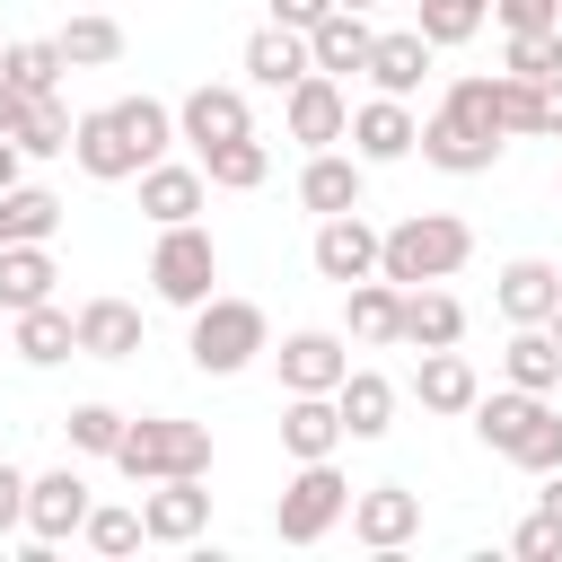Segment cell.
<instances>
[{
	"label": "cell",
	"mask_w": 562,
	"mask_h": 562,
	"mask_svg": "<svg viewBox=\"0 0 562 562\" xmlns=\"http://www.w3.org/2000/svg\"><path fill=\"white\" fill-rule=\"evenodd\" d=\"M465 413H474V439H483L492 457H509V465H527V474H553V465H562V413H553V395L501 386V395H474Z\"/></svg>",
	"instance_id": "cell-1"
},
{
	"label": "cell",
	"mask_w": 562,
	"mask_h": 562,
	"mask_svg": "<svg viewBox=\"0 0 562 562\" xmlns=\"http://www.w3.org/2000/svg\"><path fill=\"white\" fill-rule=\"evenodd\" d=\"M465 255H474V228H465L457 211H413V220L378 228V272H386L395 290H413V281H448Z\"/></svg>",
	"instance_id": "cell-2"
},
{
	"label": "cell",
	"mask_w": 562,
	"mask_h": 562,
	"mask_svg": "<svg viewBox=\"0 0 562 562\" xmlns=\"http://www.w3.org/2000/svg\"><path fill=\"white\" fill-rule=\"evenodd\" d=\"M184 351H193V369L202 378H237L255 351H272V316L255 307V299H202L193 307V334H184Z\"/></svg>",
	"instance_id": "cell-3"
},
{
	"label": "cell",
	"mask_w": 562,
	"mask_h": 562,
	"mask_svg": "<svg viewBox=\"0 0 562 562\" xmlns=\"http://www.w3.org/2000/svg\"><path fill=\"white\" fill-rule=\"evenodd\" d=\"M114 465H123L132 483L211 474V430H202V422H176V413H140V422H123V439H114Z\"/></svg>",
	"instance_id": "cell-4"
},
{
	"label": "cell",
	"mask_w": 562,
	"mask_h": 562,
	"mask_svg": "<svg viewBox=\"0 0 562 562\" xmlns=\"http://www.w3.org/2000/svg\"><path fill=\"white\" fill-rule=\"evenodd\" d=\"M342 509H351L342 465H334V457H307V465L281 483V501H272V536H281V544H325V536L342 527Z\"/></svg>",
	"instance_id": "cell-5"
},
{
	"label": "cell",
	"mask_w": 562,
	"mask_h": 562,
	"mask_svg": "<svg viewBox=\"0 0 562 562\" xmlns=\"http://www.w3.org/2000/svg\"><path fill=\"white\" fill-rule=\"evenodd\" d=\"M211 281H220V246H211V228H202V220L158 228V246H149V290H158L167 307H202Z\"/></svg>",
	"instance_id": "cell-6"
},
{
	"label": "cell",
	"mask_w": 562,
	"mask_h": 562,
	"mask_svg": "<svg viewBox=\"0 0 562 562\" xmlns=\"http://www.w3.org/2000/svg\"><path fill=\"white\" fill-rule=\"evenodd\" d=\"M88 483H79V465H53V474H26V544H35V562L53 553V544H70L79 527H88Z\"/></svg>",
	"instance_id": "cell-7"
},
{
	"label": "cell",
	"mask_w": 562,
	"mask_h": 562,
	"mask_svg": "<svg viewBox=\"0 0 562 562\" xmlns=\"http://www.w3.org/2000/svg\"><path fill=\"white\" fill-rule=\"evenodd\" d=\"M413 149H422V158H430V167H439V176H492V167H501V149H509V140H501V132H483V123H465V114H448V105H439V114H422V132H413Z\"/></svg>",
	"instance_id": "cell-8"
},
{
	"label": "cell",
	"mask_w": 562,
	"mask_h": 562,
	"mask_svg": "<svg viewBox=\"0 0 562 562\" xmlns=\"http://www.w3.org/2000/svg\"><path fill=\"white\" fill-rule=\"evenodd\" d=\"M351 536L369 544V553H404L413 536H422V492L413 483H369V492H351Z\"/></svg>",
	"instance_id": "cell-9"
},
{
	"label": "cell",
	"mask_w": 562,
	"mask_h": 562,
	"mask_svg": "<svg viewBox=\"0 0 562 562\" xmlns=\"http://www.w3.org/2000/svg\"><path fill=\"white\" fill-rule=\"evenodd\" d=\"M281 123H290V140H299V149H334V140H342V123H351L342 79H325V70L290 79V88H281Z\"/></svg>",
	"instance_id": "cell-10"
},
{
	"label": "cell",
	"mask_w": 562,
	"mask_h": 562,
	"mask_svg": "<svg viewBox=\"0 0 562 562\" xmlns=\"http://www.w3.org/2000/svg\"><path fill=\"white\" fill-rule=\"evenodd\" d=\"M202 527H211V492H202V474L140 483V536H149V544H193Z\"/></svg>",
	"instance_id": "cell-11"
},
{
	"label": "cell",
	"mask_w": 562,
	"mask_h": 562,
	"mask_svg": "<svg viewBox=\"0 0 562 562\" xmlns=\"http://www.w3.org/2000/svg\"><path fill=\"white\" fill-rule=\"evenodd\" d=\"M272 360H281V386H290V395H334L342 369H351V342L325 334V325H299V334H281Z\"/></svg>",
	"instance_id": "cell-12"
},
{
	"label": "cell",
	"mask_w": 562,
	"mask_h": 562,
	"mask_svg": "<svg viewBox=\"0 0 562 562\" xmlns=\"http://www.w3.org/2000/svg\"><path fill=\"white\" fill-rule=\"evenodd\" d=\"M413 105L404 97H369V105H351V123H342V140H351V158L360 167H395V158H413Z\"/></svg>",
	"instance_id": "cell-13"
},
{
	"label": "cell",
	"mask_w": 562,
	"mask_h": 562,
	"mask_svg": "<svg viewBox=\"0 0 562 562\" xmlns=\"http://www.w3.org/2000/svg\"><path fill=\"white\" fill-rule=\"evenodd\" d=\"M70 158H79V176H97V184H123V176H140L149 158H140V140L114 123V105H97V114H79L70 123Z\"/></svg>",
	"instance_id": "cell-14"
},
{
	"label": "cell",
	"mask_w": 562,
	"mask_h": 562,
	"mask_svg": "<svg viewBox=\"0 0 562 562\" xmlns=\"http://www.w3.org/2000/svg\"><path fill=\"white\" fill-rule=\"evenodd\" d=\"M316 272L334 281V290H351V281H369L378 272V228L360 220V211H334V220H316Z\"/></svg>",
	"instance_id": "cell-15"
},
{
	"label": "cell",
	"mask_w": 562,
	"mask_h": 562,
	"mask_svg": "<svg viewBox=\"0 0 562 562\" xmlns=\"http://www.w3.org/2000/svg\"><path fill=\"white\" fill-rule=\"evenodd\" d=\"M369 44H378L369 9H325V18L307 26V70H325V79H342V70H369Z\"/></svg>",
	"instance_id": "cell-16"
},
{
	"label": "cell",
	"mask_w": 562,
	"mask_h": 562,
	"mask_svg": "<svg viewBox=\"0 0 562 562\" xmlns=\"http://www.w3.org/2000/svg\"><path fill=\"white\" fill-rule=\"evenodd\" d=\"M237 132H255V114H246V88H193L184 105H176V140H193V149H211V140H237Z\"/></svg>",
	"instance_id": "cell-17"
},
{
	"label": "cell",
	"mask_w": 562,
	"mask_h": 562,
	"mask_svg": "<svg viewBox=\"0 0 562 562\" xmlns=\"http://www.w3.org/2000/svg\"><path fill=\"white\" fill-rule=\"evenodd\" d=\"M492 299H501V316H509V325H544V316H553V299H562V263L518 255V263H501Z\"/></svg>",
	"instance_id": "cell-18"
},
{
	"label": "cell",
	"mask_w": 562,
	"mask_h": 562,
	"mask_svg": "<svg viewBox=\"0 0 562 562\" xmlns=\"http://www.w3.org/2000/svg\"><path fill=\"white\" fill-rule=\"evenodd\" d=\"M70 334H79V360H132L140 351V307L132 299H88V307H70Z\"/></svg>",
	"instance_id": "cell-19"
},
{
	"label": "cell",
	"mask_w": 562,
	"mask_h": 562,
	"mask_svg": "<svg viewBox=\"0 0 562 562\" xmlns=\"http://www.w3.org/2000/svg\"><path fill=\"white\" fill-rule=\"evenodd\" d=\"M334 413H342V439H386L395 430V378L386 369H342Z\"/></svg>",
	"instance_id": "cell-20"
},
{
	"label": "cell",
	"mask_w": 562,
	"mask_h": 562,
	"mask_svg": "<svg viewBox=\"0 0 562 562\" xmlns=\"http://www.w3.org/2000/svg\"><path fill=\"white\" fill-rule=\"evenodd\" d=\"M360 184H369V167H360V158H342V149H307V167H299V202H307L316 220L360 211Z\"/></svg>",
	"instance_id": "cell-21"
},
{
	"label": "cell",
	"mask_w": 562,
	"mask_h": 562,
	"mask_svg": "<svg viewBox=\"0 0 562 562\" xmlns=\"http://www.w3.org/2000/svg\"><path fill=\"white\" fill-rule=\"evenodd\" d=\"M342 299H351V307H342V316H351V342H369V351H386V342H404V290H395L386 272H369V281H351Z\"/></svg>",
	"instance_id": "cell-22"
},
{
	"label": "cell",
	"mask_w": 562,
	"mask_h": 562,
	"mask_svg": "<svg viewBox=\"0 0 562 562\" xmlns=\"http://www.w3.org/2000/svg\"><path fill=\"white\" fill-rule=\"evenodd\" d=\"M246 79H255V88H272V97H281L290 79H307V35H299V26H281V18H272V26H255V35H246Z\"/></svg>",
	"instance_id": "cell-23"
},
{
	"label": "cell",
	"mask_w": 562,
	"mask_h": 562,
	"mask_svg": "<svg viewBox=\"0 0 562 562\" xmlns=\"http://www.w3.org/2000/svg\"><path fill=\"white\" fill-rule=\"evenodd\" d=\"M369 79H378V97H413V88L430 79V35H422V26L378 35V44H369Z\"/></svg>",
	"instance_id": "cell-24"
},
{
	"label": "cell",
	"mask_w": 562,
	"mask_h": 562,
	"mask_svg": "<svg viewBox=\"0 0 562 562\" xmlns=\"http://www.w3.org/2000/svg\"><path fill=\"white\" fill-rule=\"evenodd\" d=\"M202 193H211V184H202V167H176V158H149V167H140V211H149L158 228L193 220V211H202Z\"/></svg>",
	"instance_id": "cell-25"
},
{
	"label": "cell",
	"mask_w": 562,
	"mask_h": 562,
	"mask_svg": "<svg viewBox=\"0 0 562 562\" xmlns=\"http://www.w3.org/2000/svg\"><path fill=\"white\" fill-rule=\"evenodd\" d=\"M404 342H413V351H448V342H465V307H457L439 281H413V290H404Z\"/></svg>",
	"instance_id": "cell-26"
},
{
	"label": "cell",
	"mask_w": 562,
	"mask_h": 562,
	"mask_svg": "<svg viewBox=\"0 0 562 562\" xmlns=\"http://www.w3.org/2000/svg\"><path fill=\"white\" fill-rule=\"evenodd\" d=\"M9 342H18V360H26V369H53V360H70V351H79L70 307H53V299L18 307V316H9Z\"/></svg>",
	"instance_id": "cell-27"
},
{
	"label": "cell",
	"mask_w": 562,
	"mask_h": 562,
	"mask_svg": "<svg viewBox=\"0 0 562 562\" xmlns=\"http://www.w3.org/2000/svg\"><path fill=\"white\" fill-rule=\"evenodd\" d=\"M413 395H422V413H465V404L483 395V378H474V360L448 342V351H422V369H413Z\"/></svg>",
	"instance_id": "cell-28"
},
{
	"label": "cell",
	"mask_w": 562,
	"mask_h": 562,
	"mask_svg": "<svg viewBox=\"0 0 562 562\" xmlns=\"http://www.w3.org/2000/svg\"><path fill=\"white\" fill-rule=\"evenodd\" d=\"M193 167H202V184H220V193H255V184L272 176V149H263L255 132H237V140L193 149Z\"/></svg>",
	"instance_id": "cell-29"
},
{
	"label": "cell",
	"mask_w": 562,
	"mask_h": 562,
	"mask_svg": "<svg viewBox=\"0 0 562 562\" xmlns=\"http://www.w3.org/2000/svg\"><path fill=\"white\" fill-rule=\"evenodd\" d=\"M281 448L307 465V457H334L342 448V413H334V395H290L281 404Z\"/></svg>",
	"instance_id": "cell-30"
},
{
	"label": "cell",
	"mask_w": 562,
	"mask_h": 562,
	"mask_svg": "<svg viewBox=\"0 0 562 562\" xmlns=\"http://www.w3.org/2000/svg\"><path fill=\"white\" fill-rule=\"evenodd\" d=\"M53 228H61V193H44V184H9L0 193V237L9 246H53Z\"/></svg>",
	"instance_id": "cell-31"
},
{
	"label": "cell",
	"mask_w": 562,
	"mask_h": 562,
	"mask_svg": "<svg viewBox=\"0 0 562 562\" xmlns=\"http://www.w3.org/2000/svg\"><path fill=\"white\" fill-rule=\"evenodd\" d=\"M53 246H0V316H18V307H35V299H53Z\"/></svg>",
	"instance_id": "cell-32"
},
{
	"label": "cell",
	"mask_w": 562,
	"mask_h": 562,
	"mask_svg": "<svg viewBox=\"0 0 562 562\" xmlns=\"http://www.w3.org/2000/svg\"><path fill=\"white\" fill-rule=\"evenodd\" d=\"M70 123H79V114L44 88V97H26V114H18V132H9V140H18L26 158H70Z\"/></svg>",
	"instance_id": "cell-33"
},
{
	"label": "cell",
	"mask_w": 562,
	"mask_h": 562,
	"mask_svg": "<svg viewBox=\"0 0 562 562\" xmlns=\"http://www.w3.org/2000/svg\"><path fill=\"white\" fill-rule=\"evenodd\" d=\"M501 369H509V386H536V395H553V386H562V351H553V334H544V325H518V334H509V351H501Z\"/></svg>",
	"instance_id": "cell-34"
},
{
	"label": "cell",
	"mask_w": 562,
	"mask_h": 562,
	"mask_svg": "<svg viewBox=\"0 0 562 562\" xmlns=\"http://www.w3.org/2000/svg\"><path fill=\"white\" fill-rule=\"evenodd\" d=\"M61 44L53 35H35V44H0V79L18 88V97H44V88H61Z\"/></svg>",
	"instance_id": "cell-35"
},
{
	"label": "cell",
	"mask_w": 562,
	"mask_h": 562,
	"mask_svg": "<svg viewBox=\"0 0 562 562\" xmlns=\"http://www.w3.org/2000/svg\"><path fill=\"white\" fill-rule=\"evenodd\" d=\"M53 44H61V61H70V70H105V61H114V53H123V26H114V18H97V9H88V18H70V26H61V35H53Z\"/></svg>",
	"instance_id": "cell-36"
},
{
	"label": "cell",
	"mask_w": 562,
	"mask_h": 562,
	"mask_svg": "<svg viewBox=\"0 0 562 562\" xmlns=\"http://www.w3.org/2000/svg\"><path fill=\"white\" fill-rule=\"evenodd\" d=\"M483 18H492V0H422V35H430V53H448V44H465V35H483Z\"/></svg>",
	"instance_id": "cell-37"
},
{
	"label": "cell",
	"mask_w": 562,
	"mask_h": 562,
	"mask_svg": "<svg viewBox=\"0 0 562 562\" xmlns=\"http://www.w3.org/2000/svg\"><path fill=\"white\" fill-rule=\"evenodd\" d=\"M114 123L140 140V158H167V140H176V114L158 97H114Z\"/></svg>",
	"instance_id": "cell-38"
},
{
	"label": "cell",
	"mask_w": 562,
	"mask_h": 562,
	"mask_svg": "<svg viewBox=\"0 0 562 562\" xmlns=\"http://www.w3.org/2000/svg\"><path fill=\"white\" fill-rule=\"evenodd\" d=\"M123 422H132V413H114V404H70V413H61V430H70V448H79V457H114Z\"/></svg>",
	"instance_id": "cell-39"
},
{
	"label": "cell",
	"mask_w": 562,
	"mask_h": 562,
	"mask_svg": "<svg viewBox=\"0 0 562 562\" xmlns=\"http://www.w3.org/2000/svg\"><path fill=\"white\" fill-rule=\"evenodd\" d=\"M492 123H501V140H536V79H492Z\"/></svg>",
	"instance_id": "cell-40"
},
{
	"label": "cell",
	"mask_w": 562,
	"mask_h": 562,
	"mask_svg": "<svg viewBox=\"0 0 562 562\" xmlns=\"http://www.w3.org/2000/svg\"><path fill=\"white\" fill-rule=\"evenodd\" d=\"M501 61H509V79H553V70H562V26L509 35V44H501Z\"/></svg>",
	"instance_id": "cell-41"
},
{
	"label": "cell",
	"mask_w": 562,
	"mask_h": 562,
	"mask_svg": "<svg viewBox=\"0 0 562 562\" xmlns=\"http://www.w3.org/2000/svg\"><path fill=\"white\" fill-rule=\"evenodd\" d=\"M88 553H140L149 536H140V509H88Z\"/></svg>",
	"instance_id": "cell-42"
},
{
	"label": "cell",
	"mask_w": 562,
	"mask_h": 562,
	"mask_svg": "<svg viewBox=\"0 0 562 562\" xmlns=\"http://www.w3.org/2000/svg\"><path fill=\"white\" fill-rule=\"evenodd\" d=\"M509 553H518V562H562V527L536 509V518H518V527H509Z\"/></svg>",
	"instance_id": "cell-43"
},
{
	"label": "cell",
	"mask_w": 562,
	"mask_h": 562,
	"mask_svg": "<svg viewBox=\"0 0 562 562\" xmlns=\"http://www.w3.org/2000/svg\"><path fill=\"white\" fill-rule=\"evenodd\" d=\"M501 35H536V26H562V0H492Z\"/></svg>",
	"instance_id": "cell-44"
},
{
	"label": "cell",
	"mask_w": 562,
	"mask_h": 562,
	"mask_svg": "<svg viewBox=\"0 0 562 562\" xmlns=\"http://www.w3.org/2000/svg\"><path fill=\"white\" fill-rule=\"evenodd\" d=\"M536 140H562V70L536 79Z\"/></svg>",
	"instance_id": "cell-45"
},
{
	"label": "cell",
	"mask_w": 562,
	"mask_h": 562,
	"mask_svg": "<svg viewBox=\"0 0 562 562\" xmlns=\"http://www.w3.org/2000/svg\"><path fill=\"white\" fill-rule=\"evenodd\" d=\"M9 527H26V474L0 457V536H9Z\"/></svg>",
	"instance_id": "cell-46"
},
{
	"label": "cell",
	"mask_w": 562,
	"mask_h": 562,
	"mask_svg": "<svg viewBox=\"0 0 562 562\" xmlns=\"http://www.w3.org/2000/svg\"><path fill=\"white\" fill-rule=\"evenodd\" d=\"M325 9H342V0H272V18H281V26H299V35H307Z\"/></svg>",
	"instance_id": "cell-47"
},
{
	"label": "cell",
	"mask_w": 562,
	"mask_h": 562,
	"mask_svg": "<svg viewBox=\"0 0 562 562\" xmlns=\"http://www.w3.org/2000/svg\"><path fill=\"white\" fill-rule=\"evenodd\" d=\"M18 167H26V149H18V140H9V132H0V193H9V184H18Z\"/></svg>",
	"instance_id": "cell-48"
},
{
	"label": "cell",
	"mask_w": 562,
	"mask_h": 562,
	"mask_svg": "<svg viewBox=\"0 0 562 562\" xmlns=\"http://www.w3.org/2000/svg\"><path fill=\"white\" fill-rule=\"evenodd\" d=\"M536 509H544V518H553V527H562V465H553V474H544V492H536Z\"/></svg>",
	"instance_id": "cell-49"
},
{
	"label": "cell",
	"mask_w": 562,
	"mask_h": 562,
	"mask_svg": "<svg viewBox=\"0 0 562 562\" xmlns=\"http://www.w3.org/2000/svg\"><path fill=\"white\" fill-rule=\"evenodd\" d=\"M18 114H26V97H18L9 79H0V132H18Z\"/></svg>",
	"instance_id": "cell-50"
},
{
	"label": "cell",
	"mask_w": 562,
	"mask_h": 562,
	"mask_svg": "<svg viewBox=\"0 0 562 562\" xmlns=\"http://www.w3.org/2000/svg\"><path fill=\"white\" fill-rule=\"evenodd\" d=\"M544 334H553V351H562V299H553V316H544Z\"/></svg>",
	"instance_id": "cell-51"
},
{
	"label": "cell",
	"mask_w": 562,
	"mask_h": 562,
	"mask_svg": "<svg viewBox=\"0 0 562 562\" xmlns=\"http://www.w3.org/2000/svg\"><path fill=\"white\" fill-rule=\"evenodd\" d=\"M342 9H378V0H342Z\"/></svg>",
	"instance_id": "cell-52"
},
{
	"label": "cell",
	"mask_w": 562,
	"mask_h": 562,
	"mask_svg": "<svg viewBox=\"0 0 562 562\" xmlns=\"http://www.w3.org/2000/svg\"><path fill=\"white\" fill-rule=\"evenodd\" d=\"M0 246H9V237H0Z\"/></svg>",
	"instance_id": "cell-53"
}]
</instances>
